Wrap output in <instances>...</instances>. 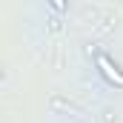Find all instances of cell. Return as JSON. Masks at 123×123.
<instances>
[{
	"mask_svg": "<svg viewBox=\"0 0 123 123\" xmlns=\"http://www.w3.org/2000/svg\"><path fill=\"white\" fill-rule=\"evenodd\" d=\"M97 69H100V74L112 83V86H117V89H123V72L120 66L112 60V57H106V55H97Z\"/></svg>",
	"mask_w": 123,
	"mask_h": 123,
	"instance_id": "obj_1",
	"label": "cell"
},
{
	"mask_svg": "<svg viewBox=\"0 0 123 123\" xmlns=\"http://www.w3.org/2000/svg\"><path fill=\"white\" fill-rule=\"evenodd\" d=\"M49 3H52L55 12H63V9H66V0H49Z\"/></svg>",
	"mask_w": 123,
	"mask_h": 123,
	"instance_id": "obj_2",
	"label": "cell"
}]
</instances>
